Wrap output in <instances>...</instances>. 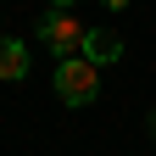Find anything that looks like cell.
I'll list each match as a JSON object with an SVG mask.
<instances>
[{"label": "cell", "mask_w": 156, "mask_h": 156, "mask_svg": "<svg viewBox=\"0 0 156 156\" xmlns=\"http://www.w3.org/2000/svg\"><path fill=\"white\" fill-rule=\"evenodd\" d=\"M56 95H62V106H95V95H101V67H89L84 56H73V62H56Z\"/></svg>", "instance_id": "1"}, {"label": "cell", "mask_w": 156, "mask_h": 156, "mask_svg": "<svg viewBox=\"0 0 156 156\" xmlns=\"http://www.w3.org/2000/svg\"><path fill=\"white\" fill-rule=\"evenodd\" d=\"M39 39L56 50V62H73V56H84V39H89V23H78L73 11H50L45 23H39Z\"/></svg>", "instance_id": "2"}, {"label": "cell", "mask_w": 156, "mask_h": 156, "mask_svg": "<svg viewBox=\"0 0 156 156\" xmlns=\"http://www.w3.org/2000/svg\"><path fill=\"white\" fill-rule=\"evenodd\" d=\"M117 56H123V34H117V28H89V39H84V62H89V67H112Z\"/></svg>", "instance_id": "3"}, {"label": "cell", "mask_w": 156, "mask_h": 156, "mask_svg": "<svg viewBox=\"0 0 156 156\" xmlns=\"http://www.w3.org/2000/svg\"><path fill=\"white\" fill-rule=\"evenodd\" d=\"M23 78H28V45L0 39V84H23Z\"/></svg>", "instance_id": "4"}, {"label": "cell", "mask_w": 156, "mask_h": 156, "mask_svg": "<svg viewBox=\"0 0 156 156\" xmlns=\"http://www.w3.org/2000/svg\"><path fill=\"white\" fill-rule=\"evenodd\" d=\"M134 6V0H106V11H128Z\"/></svg>", "instance_id": "5"}, {"label": "cell", "mask_w": 156, "mask_h": 156, "mask_svg": "<svg viewBox=\"0 0 156 156\" xmlns=\"http://www.w3.org/2000/svg\"><path fill=\"white\" fill-rule=\"evenodd\" d=\"M67 6H73V0H50V11H67Z\"/></svg>", "instance_id": "6"}, {"label": "cell", "mask_w": 156, "mask_h": 156, "mask_svg": "<svg viewBox=\"0 0 156 156\" xmlns=\"http://www.w3.org/2000/svg\"><path fill=\"white\" fill-rule=\"evenodd\" d=\"M151 134H156V112H151Z\"/></svg>", "instance_id": "7"}]
</instances>
